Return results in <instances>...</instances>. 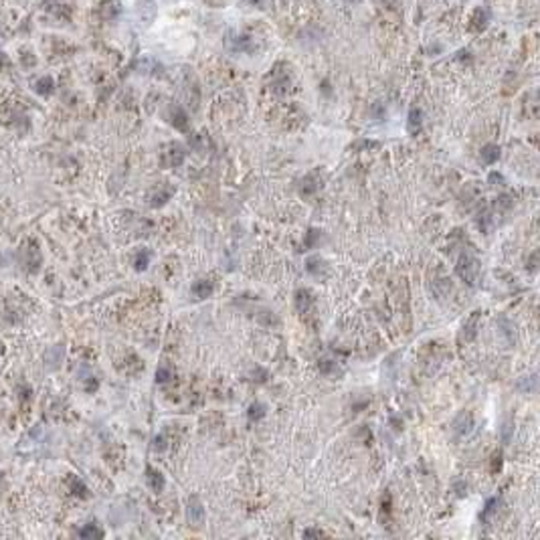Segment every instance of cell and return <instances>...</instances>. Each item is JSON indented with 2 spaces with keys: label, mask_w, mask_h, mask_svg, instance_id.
Here are the masks:
<instances>
[{
  "label": "cell",
  "mask_w": 540,
  "mask_h": 540,
  "mask_svg": "<svg viewBox=\"0 0 540 540\" xmlns=\"http://www.w3.org/2000/svg\"><path fill=\"white\" fill-rule=\"evenodd\" d=\"M455 273L467 285H476L478 279H480V261L476 257H472V255H461L459 261H457Z\"/></svg>",
  "instance_id": "6da1fadb"
},
{
  "label": "cell",
  "mask_w": 540,
  "mask_h": 540,
  "mask_svg": "<svg viewBox=\"0 0 540 540\" xmlns=\"http://www.w3.org/2000/svg\"><path fill=\"white\" fill-rule=\"evenodd\" d=\"M474 415L470 413V411H463L457 419H455V423H453V431L459 435V437H465V435H470L472 431H474Z\"/></svg>",
  "instance_id": "3957f363"
},
{
  "label": "cell",
  "mask_w": 540,
  "mask_h": 540,
  "mask_svg": "<svg viewBox=\"0 0 540 540\" xmlns=\"http://www.w3.org/2000/svg\"><path fill=\"white\" fill-rule=\"evenodd\" d=\"M478 227H480L482 233H490V229L494 227V223H492V214H490V212H482V214L478 217Z\"/></svg>",
  "instance_id": "2e32d148"
},
{
  "label": "cell",
  "mask_w": 540,
  "mask_h": 540,
  "mask_svg": "<svg viewBox=\"0 0 540 540\" xmlns=\"http://www.w3.org/2000/svg\"><path fill=\"white\" fill-rule=\"evenodd\" d=\"M476 324H478V314H472L470 316V320L463 324V340H474V336H476Z\"/></svg>",
  "instance_id": "4fadbf2b"
},
{
  "label": "cell",
  "mask_w": 540,
  "mask_h": 540,
  "mask_svg": "<svg viewBox=\"0 0 540 540\" xmlns=\"http://www.w3.org/2000/svg\"><path fill=\"white\" fill-rule=\"evenodd\" d=\"M488 22H490V12L486 8H476V12L472 16V22H470V30L480 32V30H484L488 26Z\"/></svg>",
  "instance_id": "5b68a950"
},
{
  "label": "cell",
  "mask_w": 540,
  "mask_h": 540,
  "mask_svg": "<svg viewBox=\"0 0 540 540\" xmlns=\"http://www.w3.org/2000/svg\"><path fill=\"white\" fill-rule=\"evenodd\" d=\"M348 2H356V0H348Z\"/></svg>",
  "instance_id": "484cf974"
},
{
  "label": "cell",
  "mask_w": 540,
  "mask_h": 540,
  "mask_svg": "<svg viewBox=\"0 0 540 540\" xmlns=\"http://www.w3.org/2000/svg\"><path fill=\"white\" fill-rule=\"evenodd\" d=\"M148 261H150V253H148V251H140V253L136 255V259H134V267H136L138 271H142V269L148 267Z\"/></svg>",
  "instance_id": "e0dca14e"
},
{
  "label": "cell",
  "mask_w": 540,
  "mask_h": 540,
  "mask_svg": "<svg viewBox=\"0 0 540 540\" xmlns=\"http://www.w3.org/2000/svg\"><path fill=\"white\" fill-rule=\"evenodd\" d=\"M382 4H384L386 8H394V6L399 4V0H382Z\"/></svg>",
  "instance_id": "d4e9b609"
},
{
  "label": "cell",
  "mask_w": 540,
  "mask_h": 540,
  "mask_svg": "<svg viewBox=\"0 0 540 540\" xmlns=\"http://www.w3.org/2000/svg\"><path fill=\"white\" fill-rule=\"evenodd\" d=\"M480 156H482V162H484V164L492 166V164L498 162V158H500V148H498L496 144H486V146L482 148Z\"/></svg>",
  "instance_id": "ba28073f"
},
{
  "label": "cell",
  "mask_w": 540,
  "mask_h": 540,
  "mask_svg": "<svg viewBox=\"0 0 540 540\" xmlns=\"http://www.w3.org/2000/svg\"><path fill=\"white\" fill-rule=\"evenodd\" d=\"M34 87H37V91H39L41 95H49V93L53 91V79H49V77H43V79H41V81H39Z\"/></svg>",
  "instance_id": "ac0fdd59"
},
{
  "label": "cell",
  "mask_w": 540,
  "mask_h": 540,
  "mask_svg": "<svg viewBox=\"0 0 540 540\" xmlns=\"http://www.w3.org/2000/svg\"><path fill=\"white\" fill-rule=\"evenodd\" d=\"M318 368H320V372L322 374H330V372H334L336 370V364H334V360H320L318 362Z\"/></svg>",
  "instance_id": "44dd1931"
},
{
  "label": "cell",
  "mask_w": 540,
  "mask_h": 540,
  "mask_svg": "<svg viewBox=\"0 0 540 540\" xmlns=\"http://www.w3.org/2000/svg\"><path fill=\"white\" fill-rule=\"evenodd\" d=\"M148 486L154 490V492H162L164 490V476L158 472V470H154V467H148Z\"/></svg>",
  "instance_id": "9c48e42d"
},
{
  "label": "cell",
  "mask_w": 540,
  "mask_h": 540,
  "mask_svg": "<svg viewBox=\"0 0 540 540\" xmlns=\"http://www.w3.org/2000/svg\"><path fill=\"white\" fill-rule=\"evenodd\" d=\"M186 518L192 528H200L204 524V506L198 496H190L186 502Z\"/></svg>",
  "instance_id": "7a4b0ae2"
},
{
  "label": "cell",
  "mask_w": 540,
  "mask_h": 540,
  "mask_svg": "<svg viewBox=\"0 0 540 540\" xmlns=\"http://www.w3.org/2000/svg\"><path fill=\"white\" fill-rule=\"evenodd\" d=\"M518 388H520V390H530V392H534V390H536V376L532 374V376L520 380V382H518Z\"/></svg>",
  "instance_id": "ffe728a7"
},
{
  "label": "cell",
  "mask_w": 540,
  "mask_h": 540,
  "mask_svg": "<svg viewBox=\"0 0 540 540\" xmlns=\"http://www.w3.org/2000/svg\"><path fill=\"white\" fill-rule=\"evenodd\" d=\"M318 233H320V231H308V239H306V245H308V247H310L312 243L316 245V237H318Z\"/></svg>",
  "instance_id": "cb8c5ba5"
},
{
  "label": "cell",
  "mask_w": 540,
  "mask_h": 540,
  "mask_svg": "<svg viewBox=\"0 0 540 540\" xmlns=\"http://www.w3.org/2000/svg\"><path fill=\"white\" fill-rule=\"evenodd\" d=\"M326 534L322 532V530H318V528H308L306 532H304V538H324Z\"/></svg>",
  "instance_id": "7402d4cb"
},
{
  "label": "cell",
  "mask_w": 540,
  "mask_h": 540,
  "mask_svg": "<svg viewBox=\"0 0 540 540\" xmlns=\"http://www.w3.org/2000/svg\"><path fill=\"white\" fill-rule=\"evenodd\" d=\"M308 271L314 273V275H322V273H326V263L318 255L316 257H310L308 259Z\"/></svg>",
  "instance_id": "7c38bea8"
},
{
  "label": "cell",
  "mask_w": 540,
  "mask_h": 540,
  "mask_svg": "<svg viewBox=\"0 0 540 540\" xmlns=\"http://www.w3.org/2000/svg\"><path fill=\"white\" fill-rule=\"evenodd\" d=\"M265 405H261V403H253L251 407H249V411H247V417H249V421H259V419H263L265 417Z\"/></svg>",
  "instance_id": "5bb4252c"
},
{
  "label": "cell",
  "mask_w": 540,
  "mask_h": 540,
  "mask_svg": "<svg viewBox=\"0 0 540 540\" xmlns=\"http://www.w3.org/2000/svg\"><path fill=\"white\" fill-rule=\"evenodd\" d=\"M79 536H81V538H101L103 532H101L99 528H95V526H87V528L79 530Z\"/></svg>",
  "instance_id": "d6986e66"
},
{
  "label": "cell",
  "mask_w": 540,
  "mask_h": 540,
  "mask_svg": "<svg viewBox=\"0 0 540 540\" xmlns=\"http://www.w3.org/2000/svg\"><path fill=\"white\" fill-rule=\"evenodd\" d=\"M316 188H318V180L314 178V174H312V176H308V178H304L302 186H300V190H302V194H304V196H310L312 192H316Z\"/></svg>",
  "instance_id": "9a60e30c"
},
{
  "label": "cell",
  "mask_w": 540,
  "mask_h": 540,
  "mask_svg": "<svg viewBox=\"0 0 540 540\" xmlns=\"http://www.w3.org/2000/svg\"><path fill=\"white\" fill-rule=\"evenodd\" d=\"M172 126L174 128H178L180 132H186L188 130V120H186V114H184V110H180V107H174L172 110Z\"/></svg>",
  "instance_id": "8fae6325"
},
{
  "label": "cell",
  "mask_w": 540,
  "mask_h": 540,
  "mask_svg": "<svg viewBox=\"0 0 540 540\" xmlns=\"http://www.w3.org/2000/svg\"><path fill=\"white\" fill-rule=\"evenodd\" d=\"M212 292H214V285H212V281H208V279H198V281H194L192 287H190V294H192L196 300H206V298L212 296Z\"/></svg>",
  "instance_id": "277c9868"
},
{
  "label": "cell",
  "mask_w": 540,
  "mask_h": 540,
  "mask_svg": "<svg viewBox=\"0 0 540 540\" xmlns=\"http://www.w3.org/2000/svg\"><path fill=\"white\" fill-rule=\"evenodd\" d=\"M156 380L162 384V382H166V380H170V370L168 368H160L158 372H156Z\"/></svg>",
  "instance_id": "603a6c76"
},
{
  "label": "cell",
  "mask_w": 540,
  "mask_h": 540,
  "mask_svg": "<svg viewBox=\"0 0 540 540\" xmlns=\"http://www.w3.org/2000/svg\"><path fill=\"white\" fill-rule=\"evenodd\" d=\"M166 160H168V166H174V168L184 162V150H182L180 144H170V146H168Z\"/></svg>",
  "instance_id": "52a82bcc"
},
{
  "label": "cell",
  "mask_w": 540,
  "mask_h": 540,
  "mask_svg": "<svg viewBox=\"0 0 540 540\" xmlns=\"http://www.w3.org/2000/svg\"><path fill=\"white\" fill-rule=\"evenodd\" d=\"M312 306H314L312 294L308 290H298L296 292V308H298V312L300 314H306V312H310Z\"/></svg>",
  "instance_id": "8992f818"
},
{
  "label": "cell",
  "mask_w": 540,
  "mask_h": 540,
  "mask_svg": "<svg viewBox=\"0 0 540 540\" xmlns=\"http://www.w3.org/2000/svg\"><path fill=\"white\" fill-rule=\"evenodd\" d=\"M421 124H423V114H421L419 107H413V110L409 112V132H411V134H419Z\"/></svg>",
  "instance_id": "30bf717a"
}]
</instances>
